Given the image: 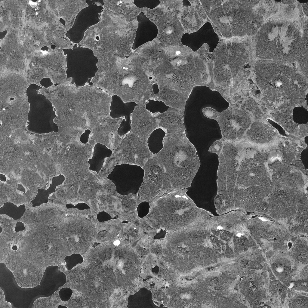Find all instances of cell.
<instances>
[{
    "instance_id": "6da1fadb",
    "label": "cell",
    "mask_w": 308,
    "mask_h": 308,
    "mask_svg": "<svg viewBox=\"0 0 308 308\" xmlns=\"http://www.w3.org/2000/svg\"><path fill=\"white\" fill-rule=\"evenodd\" d=\"M72 80L69 77L64 83L42 86L36 91L52 103L56 116L53 122L61 130L78 140L85 136L87 130L99 136L120 125L122 117L113 118L110 115L112 96L88 82L77 87Z\"/></svg>"
},
{
    "instance_id": "7a4b0ae2",
    "label": "cell",
    "mask_w": 308,
    "mask_h": 308,
    "mask_svg": "<svg viewBox=\"0 0 308 308\" xmlns=\"http://www.w3.org/2000/svg\"><path fill=\"white\" fill-rule=\"evenodd\" d=\"M95 82L98 88L124 103L159 101L146 64L140 60L125 59L108 64L98 71Z\"/></svg>"
},
{
    "instance_id": "3957f363",
    "label": "cell",
    "mask_w": 308,
    "mask_h": 308,
    "mask_svg": "<svg viewBox=\"0 0 308 308\" xmlns=\"http://www.w3.org/2000/svg\"><path fill=\"white\" fill-rule=\"evenodd\" d=\"M162 142L163 148L154 157L163 167L172 189L190 187L201 164L185 131L165 134Z\"/></svg>"
},
{
    "instance_id": "277c9868",
    "label": "cell",
    "mask_w": 308,
    "mask_h": 308,
    "mask_svg": "<svg viewBox=\"0 0 308 308\" xmlns=\"http://www.w3.org/2000/svg\"><path fill=\"white\" fill-rule=\"evenodd\" d=\"M187 189H170L149 202L144 217L155 229L174 232L191 224L202 214L204 209L198 207L186 194Z\"/></svg>"
},
{
    "instance_id": "5b68a950",
    "label": "cell",
    "mask_w": 308,
    "mask_h": 308,
    "mask_svg": "<svg viewBox=\"0 0 308 308\" xmlns=\"http://www.w3.org/2000/svg\"><path fill=\"white\" fill-rule=\"evenodd\" d=\"M303 38L299 25L288 19L264 24L255 40L256 55L261 59L291 62L297 59Z\"/></svg>"
},
{
    "instance_id": "8992f818",
    "label": "cell",
    "mask_w": 308,
    "mask_h": 308,
    "mask_svg": "<svg viewBox=\"0 0 308 308\" xmlns=\"http://www.w3.org/2000/svg\"><path fill=\"white\" fill-rule=\"evenodd\" d=\"M0 74L1 127L27 124L30 104L26 93L29 85L26 79L8 71Z\"/></svg>"
},
{
    "instance_id": "52a82bcc",
    "label": "cell",
    "mask_w": 308,
    "mask_h": 308,
    "mask_svg": "<svg viewBox=\"0 0 308 308\" xmlns=\"http://www.w3.org/2000/svg\"><path fill=\"white\" fill-rule=\"evenodd\" d=\"M275 186L253 212L266 215L286 228L294 217L300 199L305 192L303 189Z\"/></svg>"
},
{
    "instance_id": "ba28073f",
    "label": "cell",
    "mask_w": 308,
    "mask_h": 308,
    "mask_svg": "<svg viewBox=\"0 0 308 308\" xmlns=\"http://www.w3.org/2000/svg\"><path fill=\"white\" fill-rule=\"evenodd\" d=\"M155 155L149 150L147 141L129 131L123 136L118 147L112 150L111 155L105 159L101 171L107 176L116 165L125 164L142 168Z\"/></svg>"
},
{
    "instance_id": "9c48e42d",
    "label": "cell",
    "mask_w": 308,
    "mask_h": 308,
    "mask_svg": "<svg viewBox=\"0 0 308 308\" xmlns=\"http://www.w3.org/2000/svg\"><path fill=\"white\" fill-rule=\"evenodd\" d=\"M142 168L144 171V175L137 192L140 203L150 202L157 196L172 189L167 174L154 156Z\"/></svg>"
},
{
    "instance_id": "30bf717a",
    "label": "cell",
    "mask_w": 308,
    "mask_h": 308,
    "mask_svg": "<svg viewBox=\"0 0 308 308\" xmlns=\"http://www.w3.org/2000/svg\"><path fill=\"white\" fill-rule=\"evenodd\" d=\"M147 103L142 102L137 104L130 114L131 128L129 131L147 141L153 132L159 128L156 112H152L146 109Z\"/></svg>"
},
{
    "instance_id": "8fae6325",
    "label": "cell",
    "mask_w": 308,
    "mask_h": 308,
    "mask_svg": "<svg viewBox=\"0 0 308 308\" xmlns=\"http://www.w3.org/2000/svg\"><path fill=\"white\" fill-rule=\"evenodd\" d=\"M183 112L176 109L169 107L162 113L156 112L159 128L165 134H173L185 131L183 124Z\"/></svg>"
},
{
    "instance_id": "7c38bea8",
    "label": "cell",
    "mask_w": 308,
    "mask_h": 308,
    "mask_svg": "<svg viewBox=\"0 0 308 308\" xmlns=\"http://www.w3.org/2000/svg\"><path fill=\"white\" fill-rule=\"evenodd\" d=\"M306 193L300 199L296 213L286 229L294 236L308 235V199Z\"/></svg>"
},
{
    "instance_id": "4fadbf2b",
    "label": "cell",
    "mask_w": 308,
    "mask_h": 308,
    "mask_svg": "<svg viewBox=\"0 0 308 308\" xmlns=\"http://www.w3.org/2000/svg\"><path fill=\"white\" fill-rule=\"evenodd\" d=\"M155 95L159 101L171 108L183 112L186 95L178 91L172 89L163 88L159 89Z\"/></svg>"
},
{
    "instance_id": "5bb4252c",
    "label": "cell",
    "mask_w": 308,
    "mask_h": 308,
    "mask_svg": "<svg viewBox=\"0 0 308 308\" xmlns=\"http://www.w3.org/2000/svg\"><path fill=\"white\" fill-rule=\"evenodd\" d=\"M269 64H266V66L263 64L268 70L266 72L268 74L266 73L263 74L267 76L265 79H266L265 82L267 81L266 83L265 82V84L267 85V88H272V90L282 91L286 88V85H288L286 83L288 84V83L286 81L288 80L282 75L283 74L282 73V72L278 71L281 65L273 63Z\"/></svg>"
},
{
    "instance_id": "9a60e30c",
    "label": "cell",
    "mask_w": 308,
    "mask_h": 308,
    "mask_svg": "<svg viewBox=\"0 0 308 308\" xmlns=\"http://www.w3.org/2000/svg\"><path fill=\"white\" fill-rule=\"evenodd\" d=\"M165 19L158 24L160 38L165 44L174 45L177 36L175 19Z\"/></svg>"
},
{
    "instance_id": "2e32d148",
    "label": "cell",
    "mask_w": 308,
    "mask_h": 308,
    "mask_svg": "<svg viewBox=\"0 0 308 308\" xmlns=\"http://www.w3.org/2000/svg\"><path fill=\"white\" fill-rule=\"evenodd\" d=\"M124 230L123 238L131 244L139 240L145 233L143 227L140 224L131 222L126 224Z\"/></svg>"
},
{
    "instance_id": "e0dca14e",
    "label": "cell",
    "mask_w": 308,
    "mask_h": 308,
    "mask_svg": "<svg viewBox=\"0 0 308 308\" xmlns=\"http://www.w3.org/2000/svg\"><path fill=\"white\" fill-rule=\"evenodd\" d=\"M62 301L59 293L54 292L50 296L41 297L35 300L33 308H57Z\"/></svg>"
},
{
    "instance_id": "ac0fdd59",
    "label": "cell",
    "mask_w": 308,
    "mask_h": 308,
    "mask_svg": "<svg viewBox=\"0 0 308 308\" xmlns=\"http://www.w3.org/2000/svg\"><path fill=\"white\" fill-rule=\"evenodd\" d=\"M140 225L143 227L144 232L153 238L160 232L151 225L144 217L141 218Z\"/></svg>"
},
{
    "instance_id": "d6986e66",
    "label": "cell",
    "mask_w": 308,
    "mask_h": 308,
    "mask_svg": "<svg viewBox=\"0 0 308 308\" xmlns=\"http://www.w3.org/2000/svg\"><path fill=\"white\" fill-rule=\"evenodd\" d=\"M224 142L221 139L217 140L210 146L208 151L219 155L223 148Z\"/></svg>"
},
{
    "instance_id": "ffe728a7",
    "label": "cell",
    "mask_w": 308,
    "mask_h": 308,
    "mask_svg": "<svg viewBox=\"0 0 308 308\" xmlns=\"http://www.w3.org/2000/svg\"><path fill=\"white\" fill-rule=\"evenodd\" d=\"M203 115L206 117L214 119H216L219 113L215 109L210 107L205 108L202 109Z\"/></svg>"
},
{
    "instance_id": "44dd1931",
    "label": "cell",
    "mask_w": 308,
    "mask_h": 308,
    "mask_svg": "<svg viewBox=\"0 0 308 308\" xmlns=\"http://www.w3.org/2000/svg\"><path fill=\"white\" fill-rule=\"evenodd\" d=\"M5 295L2 290L0 288V308H12L11 303L5 300Z\"/></svg>"
},
{
    "instance_id": "7402d4cb",
    "label": "cell",
    "mask_w": 308,
    "mask_h": 308,
    "mask_svg": "<svg viewBox=\"0 0 308 308\" xmlns=\"http://www.w3.org/2000/svg\"><path fill=\"white\" fill-rule=\"evenodd\" d=\"M120 243V242L118 240H116L113 242V244L116 246L119 245Z\"/></svg>"
}]
</instances>
